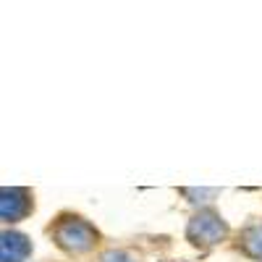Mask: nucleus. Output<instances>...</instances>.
<instances>
[{"mask_svg": "<svg viewBox=\"0 0 262 262\" xmlns=\"http://www.w3.org/2000/svg\"><path fill=\"white\" fill-rule=\"evenodd\" d=\"M48 236L55 244V249H60L66 257L92 254L102 244L100 228L90 221V217L71 212V210H63L53 217V223L48 226Z\"/></svg>", "mask_w": 262, "mask_h": 262, "instance_id": "nucleus-1", "label": "nucleus"}, {"mask_svg": "<svg viewBox=\"0 0 262 262\" xmlns=\"http://www.w3.org/2000/svg\"><path fill=\"white\" fill-rule=\"evenodd\" d=\"M231 236V223L223 217L221 210L215 207H200V210H191L186 228H184V238L191 249H215L217 244L228 242Z\"/></svg>", "mask_w": 262, "mask_h": 262, "instance_id": "nucleus-2", "label": "nucleus"}, {"mask_svg": "<svg viewBox=\"0 0 262 262\" xmlns=\"http://www.w3.org/2000/svg\"><path fill=\"white\" fill-rule=\"evenodd\" d=\"M37 210L34 191L29 186H3L0 189V221L6 228L32 217Z\"/></svg>", "mask_w": 262, "mask_h": 262, "instance_id": "nucleus-3", "label": "nucleus"}, {"mask_svg": "<svg viewBox=\"0 0 262 262\" xmlns=\"http://www.w3.org/2000/svg\"><path fill=\"white\" fill-rule=\"evenodd\" d=\"M32 252L34 244L24 231L3 228V233H0V262H27Z\"/></svg>", "mask_w": 262, "mask_h": 262, "instance_id": "nucleus-4", "label": "nucleus"}, {"mask_svg": "<svg viewBox=\"0 0 262 262\" xmlns=\"http://www.w3.org/2000/svg\"><path fill=\"white\" fill-rule=\"evenodd\" d=\"M233 247L242 257H247L252 262H262V221L249 223V226H244L242 231H238Z\"/></svg>", "mask_w": 262, "mask_h": 262, "instance_id": "nucleus-5", "label": "nucleus"}, {"mask_svg": "<svg viewBox=\"0 0 262 262\" xmlns=\"http://www.w3.org/2000/svg\"><path fill=\"white\" fill-rule=\"evenodd\" d=\"M176 191L184 196V200H186L194 210H200V207H212V202L223 194L221 186H179Z\"/></svg>", "mask_w": 262, "mask_h": 262, "instance_id": "nucleus-6", "label": "nucleus"}, {"mask_svg": "<svg viewBox=\"0 0 262 262\" xmlns=\"http://www.w3.org/2000/svg\"><path fill=\"white\" fill-rule=\"evenodd\" d=\"M97 262H139V257L131 254L128 249H121V247H107L100 252Z\"/></svg>", "mask_w": 262, "mask_h": 262, "instance_id": "nucleus-7", "label": "nucleus"}]
</instances>
